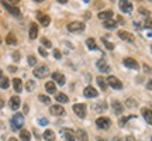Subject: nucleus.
<instances>
[{
  "label": "nucleus",
  "mask_w": 152,
  "mask_h": 141,
  "mask_svg": "<svg viewBox=\"0 0 152 141\" xmlns=\"http://www.w3.org/2000/svg\"><path fill=\"white\" fill-rule=\"evenodd\" d=\"M11 129L13 130H18V129H21L23 124H24V117H23L21 113H16L13 117H11Z\"/></svg>",
  "instance_id": "f257e3e1"
},
{
  "label": "nucleus",
  "mask_w": 152,
  "mask_h": 141,
  "mask_svg": "<svg viewBox=\"0 0 152 141\" xmlns=\"http://www.w3.org/2000/svg\"><path fill=\"white\" fill-rule=\"evenodd\" d=\"M48 73H49V69L47 65H39L34 69V76H35V78H39V79L45 78Z\"/></svg>",
  "instance_id": "f03ea898"
},
{
  "label": "nucleus",
  "mask_w": 152,
  "mask_h": 141,
  "mask_svg": "<svg viewBox=\"0 0 152 141\" xmlns=\"http://www.w3.org/2000/svg\"><path fill=\"white\" fill-rule=\"evenodd\" d=\"M68 30L71 33H80V31L85 30V24L80 21H72L68 24Z\"/></svg>",
  "instance_id": "7ed1b4c3"
},
{
  "label": "nucleus",
  "mask_w": 152,
  "mask_h": 141,
  "mask_svg": "<svg viewBox=\"0 0 152 141\" xmlns=\"http://www.w3.org/2000/svg\"><path fill=\"white\" fill-rule=\"evenodd\" d=\"M73 112H75L80 119H85V117H86V104L76 103L75 106H73Z\"/></svg>",
  "instance_id": "20e7f679"
},
{
  "label": "nucleus",
  "mask_w": 152,
  "mask_h": 141,
  "mask_svg": "<svg viewBox=\"0 0 152 141\" xmlns=\"http://www.w3.org/2000/svg\"><path fill=\"white\" fill-rule=\"evenodd\" d=\"M96 124H97L99 129H102V130H107L110 126H111V121H110L109 117H99L97 121H96Z\"/></svg>",
  "instance_id": "39448f33"
},
{
  "label": "nucleus",
  "mask_w": 152,
  "mask_h": 141,
  "mask_svg": "<svg viewBox=\"0 0 152 141\" xmlns=\"http://www.w3.org/2000/svg\"><path fill=\"white\" fill-rule=\"evenodd\" d=\"M61 134H62V137H64L65 141H76L75 133H73L72 129H62V130H61Z\"/></svg>",
  "instance_id": "423d86ee"
},
{
  "label": "nucleus",
  "mask_w": 152,
  "mask_h": 141,
  "mask_svg": "<svg viewBox=\"0 0 152 141\" xmlns=\"http://www.w3.org/2000/svg\"><path fill=\"white\" fill-rule=\"evenodd\" d=\"M1 4H3V7H4V9H7V10H9V13H10L11 16L20 17V14H21V13H20V10H18L17 7H13L9 1H1Z\"/></svg>",
  "instance_id": "0eeeda50"
},
{
  "label": "nucleus",
  "mask_w": 152,
  "mask_h": 141,
  "mask_svg": "<svg viewBox=\"0 0 152 141\" xmlns=\"http://www.w3.org/2000/svg\"><path fill=\"white\" fill-rule=\"evenodd\" d=\"M118 7L123 13H131L132 11V4H131V1H127V0H121L118 3Z\"/></svg>",
  "instance_id": "6e6552de"
},
{
  "label": "nucleus",
  "mask_w": 152,
  "mask_h": 141,
  "mask_svg": "<svg viewBox=\"0 0 152 141\" xmlns=\"http://www.w3.org/2000/svg\"><path fill=\"white\" fill-rule=\"evenodd\" d=\"M49 113L54 114V116H62V114H65V109L59 104H52L49 107Z\"/></svg>",
  "instance_id": "1a4fd4ad"
},
{
  "label": "nucleus",
  "mask_w": 152,
  "mask_h": 141,
  "mask_svg": "<svg viewBox=\"0 0 152 141\" xmlns=\"http://www.w3.org/2000/svg\"><path fill=\"white\" fill-rule=\"evenodd\" d=\"M37 18H38V21L41 23V26H42V27H48L49 23H51L49 16L44 14V13H37Z\"/></svg>",
  "instance_id": "9d476101"
},
{
  "label": "nucleus",
  "mask_w": 152,
  "mask_h": 141,
  "mask_svg": "<svg viewBox=\"0 0 152 141\" xmlns=\"http://www.w3.org/2000/svg\"><path fill=\"white\" fill-rule=\"evenodd\" d=\"M107 83H109L111 87H114V89H123V83H121V82H120L115 76H109Z\"/></svg>",
  "instance_id": "9b49d317"
},
{
  "label": "nucleus",
  "mask_w": 152,
  "mask_h": 141,
  "mask_svg": "<svg viewBox=\"0 0 152 141\" xmlns=\"http://www.w3.org/2000/svg\"><path fill=\"white\" fill-rule=\"evenodd\" d=\"M124 65L127 66V68H131V69H140V65H138V62H137L134 58H125L124 61Z\"/></svg>",
  "instance_id": "f8f14e48"
},
{
  "label": "nucleus",
  "mask_w": 152,
  "mask_h": 141,
  "mask_svg": "<svg viewBox=\"0 0 152 141\" xmlns=\"http://www.w3.org/2000/svg\"><path fill=\"white\" fill-rule=\"evenodd\" d=\"M52 79H54L58 85H62V86L65 85V76L62 75V73H59V72H54V73H52Z\"/></svg>",
  "instance_id": "ddd939ff"
},
{
  "label": "nucleus",
  "mask_w": 152,
  "mask_h": 141,
  "mask_svg": "<svg viewBox=\"0 0 152 141\" xmlns=\"http://www.w3.org/2000/svg\"><path fill=\"white\" fill-rule=\"evenodd\" d=\"M28 35H30V40H35L38 35V27L35 23H31L30 24V33H28Z\"/></svg>",
  "instance_id": "4468645a"
},
{
  "label": "nucleus",
  "mask_w": 152,
  "mask_h": 141,
  "mask_svg": "<svg viewBox=\"0 0 152 141\" xmlns=\"http://www.w3.org/2000/svg\"><path fill=\"white\" fill-rule=\"evenodd\" d=\"M141 113H142V116H144L145 121H147L148 124L152 126V110H149V109H142Z\"/></svg>",
  "instance_id": "2eb2a0df"
},
{
  "label": "nucleus",
  "mask_w": 152,
  "mask_h": 141,
  "mask_svg": "<svg viewBox=\"0 0 152 141\" xmlns=\"http://www.w3.org/2000/svg\"><path fill=\"white\" fill-rule=\"evenodd\" d=\"M20 98L18 96H13V98L10 99V102H9V106H10V109H13V110H17V109L20 107Z\"/></svg>",
  "instance_id": "dca6fc26"
},
{
  "label": "nucleus",
  "mask_w": 152,
  "mask_h": 141,
  "mask_svg": "<svg viewBox=\"0 0 152 141\" xmlns=\"http://www.w3.org/2000/svg\"><path fill=\"white\" fill-rule=\"evenodd\" d=\"M83 95L86 96V98H96L97 96V90L92 86H87L85 90H83Z\"/></svg>",
  "instance_id": "f3484780"
},
{
  "label": "nucleus",
  "mask_w": 152,
  "mask_h": 141,
  "mask_svg": "<svg viewBox=\"0 0 152 141\" xmlns=\"http://www.w3.org/2000/svg\"><path fill=\"white\" fill-rule=\"evenodd\" d=\"M96 65H97V69L100 70V72H109L110 70V66L106 64V61L104 59H99Z\"/></svg>",
  "instance_id": "a211bd4d"
},
{
  "label": "nucleus",
  "mask_w": 152,
  "mask_h": 141,
  "mask_svg": "<svg viewBox=\"0 0 152 141\" xmlns=\"http://www.w3.org/2000/svg\"><path fill=\"white\" fill-rule=\"evenodd\" d=\"M111 106H113V110H114V113L115 114H121L123 113V110H124V107H123V104L120 103L118 100H114L113 103H111Z\"/></svg>",
  "instance_id": "6ab92c4d"
},
{
  "label": "nucleus",
  "mask_w": 152,
  "mask_h": 141,
  "mask_svg": "<svg viewBox=\"0 0 152 141\" xmlns=\"http://www.w3.org/2000/svg\"><path fill=\"white\" fill-rule=\"evenodd\" d=\"M118 37L123 38L124 41H128V43H132V41H134V35L130 33H127V31H118Z\"/></svg>",
  "instance_id": "aec40b11"
},
{
  "label": "nucleus",
  "mask_w": 152,
  "mask_h": 141,
  "mask_svg": "<svg viewBox=\"0 0 152 141\" xmlns=\"http://www.w3.org/2000/svg\"><path fill=\"white\" fill-rule=\"evenodd\" d=\"M13 87H14V90H16L17 93H20L23 90V83H21V81H20L18 78L13 79Z\"/></svg>",
  "instance_id": "412c9836"
},
{
  "label": "nucleus",
  "mask_w": 152,
  "mask_h": 141,
  "mask_svg": "<svg viewBox=\"0 0 152 141\" xmlns=\"http://www.w3.org/2000/svg\"><path fill=\"white\" fill-rule=\"evenodd\" d=\"M42 137L45 141H55V133L52 130H45Z\"/></svg>",
  "instance_id": "4be33fe9"
},
{
  "label": "nucleus",
  "mask_w": 152,
  "mask_h": 141,
  "mask_svg": "<svg viewBox=\"0 0 152 141\" xmlns=\"http://www.w3.org/2000/svg\"><path fill=\"white\" fill-rule=\"evenodd\" d=\"M113 17V11L111 10H107V11H102V13H99V18H102V20H110Z\"/></svg>",
  "instance_id": "5701e85b"
},
{
  "label": "nucleus",
  "mask_w": 152,
  "mask_h": 141,
  "mask_svg": "<svg viewBox=\"0 0 152 141\" xmlns=\"http://www.w3.org/2000/svg\"><path fill=\"white\" fill-rule=\"evenodd\" d=\"M76 137H77V140L79 141H87V134L85 130H82V129H79V130L76 131Z\"/></svg>",
  "instance_id": "b1692460"
},
{
  "label": "nucleus",
  "mask_w": 152,
  "mask_h": 141,
  "mask_svg": "<svg viewBox=\"0 0 152 141\" xmlns=\"http://www.w3.org/2000/svg\"><path fill=\"white\" fill-rule=\"evenodd\" d=\"M97 83L102 90H106V89H107V81L104 79L103 76H97Z\"/></svg>",
  "instance_id": "393cba45"
},
{
  "label": "nucleus",
  "mask_w": 152,
  "mask_h": 141,
  "mask_svg": "<svg viewBox=\"0 0 152 141\" xmlns=\"http://www.w3.org/2000/svg\"><path fill=\"white\" fill-rule=\"evenodd\" d=\"M45 89H47V92L48 93H55L56 92V86H55L54 82H47V83H45Z\"/></svg>",
  "instance_id": "a878e982"
},
{
  "label": "nucleus",
  "mask_w": 152,
  "mask_h": 141,
  "mask_svg": "<svg viewBox=\"0 0 152 141\" xmlns=\"http://www.w3.org/2000/svg\"><path fill=\"white\" fill-rule=\"evenodd\" d=\"M6 43L9 44V45H16V44H17L16 35H14L13 33H10L9 35H7V38H6Z\"/></svg>",
  "instance_id": "bb28decb"
},
{
  "label": "nucleus",
  "mask_w": 152,
  "mask_h": 141,
  "mask_svg": "<svg viewBox=\"0 0 152 141\" xmlns=\"http://www.w3.org/2000/svg\"><path fill=\"white\" fill-rule=\"evenodd\" d=\"M55 99H56L59 103H66V102L69 100V99H68V96H66V95H64V93H56V95H55Z\"/></svg>",
  "instance_id": "cd10ccee"
},
{
  "label": "nucleus",
  "mask_w": 152,
  "mask_h": 141,
  "mask_svg": "<svg viewBox=\"0 0 152 141\" xmlns=\"http://www.w3.org/2000/svg\"><path fill=\"white\" fill-rule=\"evenodd\" d=\"M86 45L89 47V49H92V51H96V49H99L93 38H87V40H86Z\"/></svg>",
  "instance_id": "c85d7f7f"
},
{
  "label": "nucleus",
  "mask_w": 152,
  "mask_h": 141,
  "mask_svg": "<svg viewBox=\"0 0 152 141\" xmlns=\"http://www.w3.org/2000/svg\"><path fill=\"white\" fill-rule=\"evenodd\" d=\"M20 138H21L23 141H30V140H31L30 131H27V130H21V131H20Z\"/></svg>",
  "instance_id": "c756f323"
},
{
  "label": "nucleus",
  "mask_w": 152,
  "mask_h": 141,
  "mask_svg": "<svg viewBox=\"0 0 152 141\" xmlns=\"http://www.w3.org/2000/svg\"><path fill=\"white\" fill-rule=\"evenodd\" d=\"M9 86H10V83H9V79H7L6 76H3V78L0 79V87H1V89H7Z\"/></svg>",
  "instance_id": "7c9ffc66"
},
{
  "label": "nucleus",
  "mask_w": 152,
  "mask_h": 141,
  "mask_svg": "<svg viewBox=\"0 0 152 141\" xmlns=\"http://www.w3.org/2000/svg\"><path fill=\"white\" fill-rule=\"evenodd\" d=\"M104 27L109 28V30H113V28H115V21L111 20V18H110V20H106V21H104Z\"/></svg>",
  "instance_id": "2f4dec72"
},
{
  "label": "nucleus",
  "mask_w": 152,
  "mask_h": 141,
  "mask_svg": "<svg viewBox=\"0 0 152 141\" xmlns=\"http://www.w3.org/2000/svg\"><path fill=\"white\" fill-rule=\"evenodd\" d=\"M38 99H39V102H42V103H45V104L51 103V99H49L48 96H45V95H39V96H38Z\"/></svg>",
  "instance_id": "473e14b6"
},
{
  "label": "nucleus",
  "mask_w": 152,
  "mask_h": 141,
  "mask_svg": "<svg viewBox=\"0 0 152 141\" xmlns=\"http://www.w3.org/2000/svg\"><path fill=\"white\" fill-rule=\"evenodd\" d=\"M134 117H135V116H125V117H123V119H121V120H120V121H118L120 127H123V126H124L125 123L128 121V120H130V119H134Z\"/></svg>",
  "instance_id": "72a5a7b5"
},
{
  "label": "nucleus",
  "mask_w": 152,
  "mask_h": 141,
  "mask_svg": "<svg viewBox=\"0 0 152 141\" xmlns=\"http://www.w3.org/2000/svg\"><path fill=\"white\" fill-rule=\"evenodd\" d=\"M102 41H103V44L106 45V48L109 49V51H113L114 49V44H111V43H109L106 38H102Z\"/></svg>",
  "instance_id": "f704fd0d"
},
{
  "label": "nucleus",
  "mask_w": 152,
  "mask_h": 141,
  "mask_svg": "<svg viewBox=\"0 0 152 141\" xmlns=\"http://www.w3.org/2000/svg\"><path fill=\"white\" fill-rule=\"evenodd\" d=\"M27 61H28V65H31V66H34L35 64H37V58H35L34 55H28Z\"/></svg>",
  "instance_id": "c9c22d12"
},
{
  "label": "nucleus",
  "mask_w": 152,
  "mask_h": 141,
  "mask_svg": "<svg viewBox=\"0 0 152 141\" xmlns=\"http://www.w3.org/2000/svg\"><path fill=\"white\" fill-rule=\"evenodd\" d=\"M142 26H144V28H151V30H152V20L149 18V17H147V20L144 21V24H142Z\"/></svg>",
  "instance_id": "e433bc0d"
},
{
  "label": "nucleus",
  "mask_w": 152,
  "mask_h": 141,
  "mask_svg": "<svg viewBox=\"0 0 152 141\" xmlns=\"http://www.w3.org/2000/svg\"><path fill=\"white\" fill-rule=\"evenodd\" d=\"M34 87H35V83H34V81H28L27 83H26V89H27L28 92H30V90H33Z\"/></svg>",
  "instance_id": "4c0bfd02"
},
{
  "label": "nucleus",
  "mask_w": 152,
  "mask_h": 141,
  "mask_svg": "<svg viewBox=\"0 0 152 141\" xmlns=\"http://www.w3.org/2000/svg\"><path fill=\"white\" fill-rule=\"evenodd\" d=\"M41 43H42V45H45L47 48H51V47H52L51 41H49V40H47V38H41Z\"/></svg>",
  "instance_id": "58836bf2"
},
{
  "label": "nucleus",
  "mask_w": 152,
  "mask_h": 141,
  "mask_svg": "<svg viewBox=\"0 0 152 141\" xmlns=\"http://www.w3.org/2000/svg\"><path fill=\"white\" fill-rule=\"evenodd\" d=\"M127 106H128V107H135L137 102L134 100V99H128V100H127Z\"/></svg>",
  "instance_id": "ea45409f"
},
{
  "label": "nucleus",
  "mask_w": 152,
  "mask_h": 141,
  "mask_svg": "<svg viewBox=\"0 0 152 141\" xmlns=\"http://www.w3.org/2000/svg\"><path fill=\"white\" fill-rule=\"evenodd\" d=\"M38 52L42 55V57H48V52H47V51H45L42 47H39V48H38Z\"/></svg>",
  "instance_id": "a19ab883"
},
{
  "label": "nucleus",
  "mask_w": 152,
  "mask_h": 141,
  "mask_svg": "<svg viewBox=\"0 0 152 141\" xmlns=\"http://www.w3.org/2000/svg\"><path fill=\"white\" fill-rule=\"evenodd\" d=\"M54 57L56 58V59H61V57H62V55H61V52L58 51V49H54Z\"/></svg>",
  "instance_id": "79ce46f5"
},
{
  "label": "nucleus",
  "mask_w": 152,
  "mask_h": 141,
  "mask_svg": "<svg viewBox=\"0 0 152 141\" xmlns=\"http://www.w3.org/2000/svg\"><path fill=\"white\" fill-rule=\"evenodd\" d=\"M38 123H39L41 126H47V124H48V120H47V119H39V120H38Z\"/></svg>",
  "instance_id": "37998d69"
},
{
  "label": "nucleus",
  "mask_w": 152,
  "mask_h": 141,
  "mask_svg": "<svg viewBox=\"0 0 152 141\" xmlns=\"http://www.w3.org/2000/svg\"><path fill=\"white\" fill-rule=\"evenodd\" d=\"M140 13H141V14H147V16H149V11L145 10V9H142V7L140 9Z\"/></svg>",
  "instance_id": "c03bdc74"
},
{
  "label": "nucleus",
  "mask_w": 152,
  "mask_h": 141,
  "mask_svg": "<svg viewBox=\"0 0 152 141\" xmlns=\"http://www.w3.org/2000/svg\"><path fill=\"white\" fill-rule=\"evenodd\" d=\"M13 58H14L16 61H18L20 59V52H14V54H13Z\"/></svg>",
  "instance_id": "a18cd8bd"
},
{
  "label": "nucleus",
  "mask_w": 152,
  "mask_h": 141,
  "mask_svg": "<svg viewBox=\"0 0 152 141\" xmlns=\"http://www.w3.org/2000/svg\"><path fill=\"white\" fill-rule=\"evenodd\" d=\"M125 141H135V138H134L132 136H127L125 137Z\"/></svg>",
  "instance_id": "49530a36"
},
{
  "label": "nucleus",
  "mask_w": 152,
  "mask_h": 141,
  "mask_svg": "<svg viewBox=\"0 0 152 141\" xmlns=\"http://www.w3.org/2000/svg\"><path fill=\"white\" fill-rule=\"evenodd\" d=\"M147 87H148V89H149V90H152V79H151V81H149V82H148V83H147Z\"/></svg>",
  "instance_id": "de8ad7c7"
},
{
  "label": "nucleus",
  "mask_w": 152,
  "mask_h": 141,
  "mask_svg": "<svg viewBox=\"0 0 152 141\" xmlns=\"http://www.w3.org/2000/svg\"><path fill=\"white\" fill-rule=\"evenodd\" d=\"M3 106H4V100L0 98V109H3Z\"/></svg>",
  "instance_id": "09e8293b"
},
{
  "label": "nucleus",
  "mask_w": 152,
  "mask_h": 141,
  "mask_svg": "<svg viewBox=\"0 0 152 141\" xmlns=\"http://www.w3.org/2000/svg\"><path fill=\"white\" fill-rule=\"evenodd\" d=\"M9 70L10 72H16V66H9Z\"/></svg>",
  "instance_id": "8fccbe9b"
},
{
  "label": "nucleus",
  "mask_w": 152,
  "mask_h": 141,
  "mask_svg": "<svg viewBox=\"0 0 152 141\" xmlns=\"http://www.w3.org/2000/svg\"><path fill=\"white\" fill-rule=\"evenodd\" d=\"M144 69L147 70L148 73H149V72H151V68H149V66H147V65H144Z\"/></svg>",
  "instance_id": "3c124183"
},
{
  "label": "nucleus",
  "mask_w": 152,
  "mask_h": 141,
  "mask_svg": "<svg viewBox=\"0 0 152 141\" xmlns=\"http://www.w3.org/2000/svg\"><path fill=\"white\" fill-rule=\"evenodd\" d=\"M85 18H90V13H89V11H87V13H85Z\"/></svg>",
  "instance_id": "603ef678"
},
{
  "label": "nucleus",
  "mask_w": 152,
  "mask_h": 141,
  "mask_svg": "<svg viewBox=\"0 0 152 141\" xmlns=\"http://www.w3.org/2000/svg\"><path fill=\"white\" fill-rule=\"evenodd\" d=\"M113 141H123V140H121L120 137H114V138H113Z\"/></svg>",
  "instance_id": "864d4df0"
},
{
  "label": "nucleus",
  "mask_w": 152,
  "mask_h": 141,
  "mask_svg": "<svg viewBox=\"0 0 152 141\" xmlns=\"http://www.w3.org/2000/svg\"><path fill=\"white\" fill-rule=\"evenodd\" d=\"M24 113H28V106H27V104L24 106Z\"/></svg>",
  "instance_id": "5fc2aeb1"
},
{
  "label": "nucleus",
  "mask_w": 152,
  "mask_h": 141,
  "mask_svg": "<svg viewBox=\"0 0 152 141\" xmlns=\"http://www.w3.org/2000/svg\"><path fill=\"white\" fill-rule=\"evenodd\" d=\"M9 141H18V140H17V138H14V137H11V138H10Z\"/></svg>",
  "instance_id": "6e6d98bb"
},
{
  "label": "nucleus",
  "mask_w": 152,
  "mask_h": 141,
  "mask_svg": "<svg viewBox=\"0 0 152 141\" xmlns=\"http://www.w3.org/2000/svg\"><path fill=\"white\" fill-rule=\"evenodd\" d=\"M3 78V70H0V79Z\"/></svg>",
  "instance_id": "4d7b16f0"
},
{
  "label": "nucleus",
  "mask_w": 152,
  "mask_h": 141,
  "mask_svg": "<svg viewBox=\"0 0 152 141\" xmlns=\"http://www.w3.org/2000/svg\"><path fill=\"white\" fill-rule=\"evenodd\" d=\"M148 35H149V37H152V31H149V33H148Z\"/></svg>",
  "instance_id": "13d9d810"
},
{
  "label": "nucleus",
  "mask_w": 152,
  "mask_h": 141,
  "mask_svg": "<svg viewBox=\"0 0 152 141\" xmlns=\"http://www.w3.org/2000/svg\"><path fill=\"white\" fill-rule=\"evenodd\" d=\"M97 141H104V140H103V138H97Z\"/></svg>",
  "instance_id": "bf43d9fd"
},
{
  "label": "nucleus",
  "mask_w": 152,
  "mask_h": 141,
  "mask_svg": "<svg viewBox=\"0 0 152 141\" xmlns=\"http://www.w3.org/2000/svg\"><path fill=\"white\" fill-rule=\"evenodd\" d=\"M151 49H152V47H151Z\"/></svg>",
  "instance_id": "052dcab7"
},
{
  "label": "nucleus",
  "mask_w": 152,
  "mask_h": 141,
  "mask_svg": "<svg viewBox=\"0 0 152 141\" xmlns=\"http://www.w3.org/2000/svg\"><path fill=\"white\" fill-rule=\"evenodd\" d=\"M151 140H152V138H151Z\"/></svg>",
  "instance_id": "680f3d73"
}]
</instances>
